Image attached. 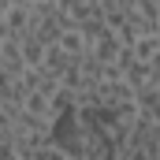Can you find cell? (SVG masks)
<instances>
[{
	"instance_id": "5b68a950",
	"label": "cell",
	"mask_w": 160,
	"mask_h": 160,
	"mask_svg": "<svg viewBox=\"0 0 160 160\" xmlns=\"http://www.w3.org/2000/svg\"><path fill=\"white\" fill-rule=\"evenodd\" d=\"M19 48H22V63H26V67H41V63H45V48H48V45L38 41L34 34H22V38H19Z\"/></svg>"
},
{
	"instance_id": "6da1fadb",
	"label": "cell",
	"mask_w": 160,
	"mask_h": 160,
	"mask_svg": "<svg viewBox=\"0 0 160 160\" xmlns=\"http://www.w3.org/2000/svg\"><path fill=\"white\" fill-rule=\"evenodd\" d=\"M86 41H89V52H86V56L97 60V63H119V56L127 52V45L119 41V34H116L108 22H104L97 34H89Z\"/></svg>"
},
{
	"instance_id": "277c9868",
	"label": "cell",
	"mask_w": 160,
	"mask_h": 160,
	"mask_svg": "<svg viewBox=\"0 0 160 160\" xmlns=\"http://www.w3.org/2000/svg\"><path fill=\"white\" fill-rule=\"evenodd\" d=\"M56 48H60V52H67V56H75V60H82V56L89 52V41H86V34H82V30L67 26V30L56 38Z\"/></svg>"
},
{
	"instance_id": "8992f818",
	"label": "cell",
	"mask_w": 160,
	"mask_h": 160,
	"mask_svg": "<svg viewBox=\"0 0 160 160\" xmlns=\"http://www.w3.org/2000/svg\"><path fill=\"white\" fill-rule=\"evenodd\" d=\"M8 41V30H4V19H0V45Z\"/></svg>"
},
{
	"instance_id": "3957f363",
	"label": "cell",
	"mask_w": 160,
	"mask_h": 160,
	"mask_svg": "<svg viewBox=\"0 0 160 160\" xmlns=\"http://www.w3.org/2000/svg\"><path fill=\"white\" fill-rule=\"evenodd\" d=\"M0 19H4L8 38H22V34H30V4H15V8H8Z\"/></svg>"
},
{
	"instance_id": "52a82bcc",
	"label": "cell",
	"mask_w": 160,
	"mask_h": 160,
	"mask_svg": "<svg viewBox=\"0 0 160 160\" xmlns=\"http://www.w3.org/2000/svg\"><path fill=\"white\" fill-rule=\"evenodd\" d=\"M22 4H48V0H22Z\"/></svg>"
},
{
	"instance_id": "7a4b0ae2",
	"label": "cell",
	"mask_w": 160,
	"mask_h": 160,
	"mask_svg": "<svg viewBox=\"0 0 160 160\" xmlns=\"http://www.w3.org/2000/svg\"><path fill=\"white\" fill-rule=\"evenodd\" d=\"M127 52H130V60L134 63H153L160 56V38L157 34H142V38H134L127 45Z\"/></svg>"
}]
</instances>
